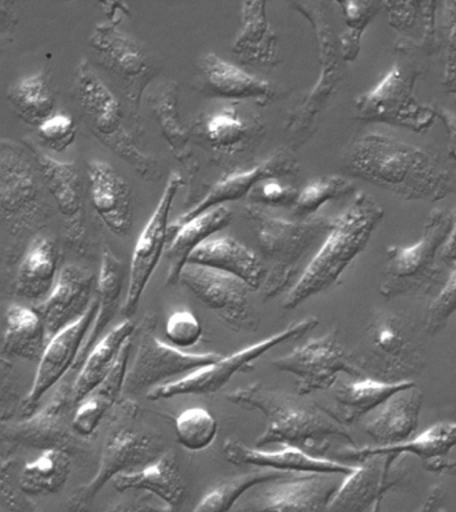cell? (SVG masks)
I'll list each match as a JSON object with an SVG mask.
<instances>
[{
  "label": "cell",
  "instance_id": "1",
  "mask_svg": "<svg viewBox=\"0 0 456 512\" xmlns=\"http://www.w3.org/2000/svg\"><path fill=\"white\" fill-rule=\"evenodd\" d=\"M342 168L407 202L435 203L452 191L450 171L434 152L391 136L364 134L348 144Z\"/></svg>",
  "mask_w": 456,
  "mask_h": 512
},
{
  "label": "cell",
  "instance_id": "2",
  "mask_svg": "<svg viewBox=\"0 0 456 512\" xmlns=\"http://www.w3.org/2000/svg\"><path fill=\"white\" fill-rule=\"evenodd\" d=\"M231 403L260 411L266 416V430L256 439L255 447L280 444L311 454L326 451L332 440H340L356 447L350 431L330 410L318 406L306 396L270 390L262 383L236 388L226 396Z\"/></svg>",
  "mask_w": 456,
  "mask_h": 512
},
{
  "label": "cell",
  "instance_id": "3",
  "mask_svg": "<svg viewBox=\"0 0 456 512\" xmlns=\"http://www.w3.org/2000/svg\"><path fill=\"white\" fill-rule=\"evenodd\" d=\"M383 216L384 210L374 196L364 192L356 195L347 210L332 219L331 230L287 292L282 303L284 310H294L311 296L334 286L356 256L367 247Z\"/></svg>",
  "mask_w": 456,
  "mask_h": 512
},
{
  "label": "cell",
  "instance_id": "4",
  "mask_svg": "<svg viewBox=\"0 0 456 512\" xmlns=\"http://www.w3.org/2000/svg\"><path fill=\"white\" fill-rule=\"evenodd\" d=\"M244 216L250 220L262 248L267 274L260 294L267 302L291 290L299 279L303 260L331 230L332 219L319 215L291 222L248 203Z\"/></svg>",
  "mask_w": 456,
  "mask_h": 512
},
{
  "label": "cell",
  "instance_id": "5",
  "mask_svg": "<svg viewBox=\"0 0 456 512\" xmlns=\"http://www.w3.org/2000/svg\"><path fill=\"white\" fill-rule=\"evenodd\" d=\"M140 408L131 398L114 407L94 478L68 498L70 512H87L102 488L116 476L138 470L163 454V438L139 422Z\"/></svg>",
  "mask_w": 456,
  "mask_h": 512
},
{
  "label": "cell",
  "instance_id": "6",
  "mask_svg": "<svg viewBox=\"0 0 456 512\" xmlns=\"http://www.w3.org/2000/svg\"><path fill=\"white\" fill-rule=\"evenodd\" d=\"M423 74L424 67L415 48L399 39L390 71L370 91L356 96L355 118L364 123L406 128L418 134L430 130L438 119V112L415 96L416 84Z\"/></svg>",
  "mask_w": 456,
  "mask_h": 512
},
{
  "label": "cell",
  "instance_id": "7",
  "mask_svg": "<svg viewBox=\"0 0 456 512\" xmlns=\"http://www.w3.org/2000/svg\"><path fill=\"white\" fill-rule=\"evenodd\" d=\"M75 82L79 106L96 138L134 167L140 178L158 182L162 178L159 160L140 150L132 139L118 98L87 59L80 60L76 67Z\"/></svg>",
  "mask_w": 456,
  "mask_h": 512
},
{
  "label": "cell",
  "instance_id": "8",
  "mask_svg": "<svg viewBox=\"0 0 456 512\" xmlns=\"http://www.w3.org/2000/svg\"><path fill=\"white\" fill-rule=\"evenodd\" d=\"M452 215L432 210L424 222L422 235L412 246H390L379 292L388 300L399 296L426 294L438 282V256L450 235Z\"/></svg>",
  "mask_w": 456,
  "mask_h": 512
},
{
  "label": "cell",
  "instance_id": "9",
  "mask_svg": "<svg viewBox=\"0 0 456 512\" xmlns=\"http://www.w3.org/2000/svg\"><path fill=\"white\" fill-rule=\"evenodd\" d=\"M360 366L371 372L368 378L382 382L414 380L426 367V352L415 324L398 312L376 311L367 327Z\"/></svg>",
  "mask_w": 456,
  "mask_h": 512
},
{
  "label": "cell",
  "instance_id": "10",
  "mask_svg": "<svg viewBox=\"0 0 456 512\" xmlns=\"http://www.w3.org/2000/svg\"><path fill=\"white\" fill-rule=\"evenodd\" d=\"M39 175L27 148L14 140L0 139V211L11 224L12 235L30 231L47 218L43 178Z\"/></svg>",
  "mask_w": 456,
  "mask_h": 512
},
{
  "label": "cell",
  "instance_id": "11",
  "mask_svg": "<svg viewBox=\"0 0 456 512\" xmlns=\"http://www.w3.org/2000/svg\"><path fill=\"white\" fill-rule=\"evenodd\" d=\"M294 7L314 28L319 47L320 75L310 94L296 110L288 114L286 131L290 140L302 144L314 131L316 120L327 104L338 94L343 79L340 51L336 46L334 28L323 3L296 2Z\"/></svg>",
  "mask_w": 456,
  "mask_h": 512
},
{
  "label": "cell",
  "instance_id": "12",
  "mask_svg": "<svg viewBox=\"0 0 456 512\" xmlns=\"http://www.w3.org/2000/svg\"><path fill=\"white\" fill-rule=\"evenodd\" d=\"M158 318L154 312L144 315L140 326L138 350L124 380L123 394L130 396L143 390L162 386L176 376L184 378L191 372L223 358L218 352H186L162 342L156 336ZM179 378V379H180Z\"/></svg>",
  "mask_w": 456,
  "mask_h": 512
},
{
  "label": "cell",
  "instance_id": "13",
  "mask_svg": "<svg viewBox=\"0 0 456 512\" xmlns=\"http://www.w3.org/2000/svg\"><path fill=\"white\" fill-rule=\"evenodd\" d=\"M319 324L316 316H308L283 331L268 336L260 342L244 347L234 354L220 358L218 362L199 368L184 378L172 380L147 391L150 400L171 399L182 395H212L222 390L239 372H247L254 368V362L272 348L306 335Z\"/></svg>",
  "mask_w": 456,
  "mask_h": 512
},
{
  "label": "cell",
  "instance_id": "14",
  "mask_svg": "<svg viewBox=\"0 0 456 512\" xmlns=\"http://www.w3.org/2000/svg\"><path fill=\"white\" fill-rule=\"evenodd\" d=\"M179 284L187 287L203 306L236 332H255L260 319L251 302V288L238 276L215 268L187 263L179 275Z\"/></svg>",
  "mask_w": 456,
  "mask_h": 512
},
{
  "label": "cell",
  "instance_id": "15",
  "mask_svg": "<svg viewBox=\"0 0 456 512\" xmlns=\"http://www.w3.org/2000/svg\"><path fill=\"white\" fill-rule=\"evenodd\" d=\"M272 366L295 376L296 394L300 396L334 387L340 374L351 378L364 376L354 356L339 342L336 330L308 340L290 354L272 360Z\"/></svg>",
  "mask_w": 456,
  "mask_h": 512
},
{
  "label": "cell",
  "instance_id": "16",
  "mask_svg": "<svg viewBox=\"0 0 456 512\" xmlns=\"http://www.w3.org/2000/svg\"><path fill=\"white\" fill-rule=\"evenodd\" d=\"M334 475L292 474L259 484L231 512H326L339 482Z\"/></svg>",
  "mask_w": 456,
  "mask_h": 512
},
{
  "label": "cell",
  "instance_id": "17",
  "mask_svg": "<svg viewBox=\"0 0 456 512\" xmlns=\"http://www.w3.org/2000/svg\"><path fill=\"white\" fill-rule=\"evenodd\" d=\"M184 186L183 176L179 172H171L158 206L152 212L150 220L139 235L138 242L132 252L130 276H128L127 295L120 311L124 318H131L138 310L140 299L150 282L152 274L162 259L168 244V219L172 203Z\"/></svg>",
  "mask_w": 456,
  "mask_h": 512
},
{
  "label": "cell",
  "instance_id": "18",
  "mask_svg": "<svg viewBox=\"0 0 456 512\" xmlns=\"http://www.w3.org/2000/svg\"><path fill=\"white\" fill-rule=\"evenodd\" d=\"M23 144L38 166L44 186L55 199L56 207L62 215L68 246L78 254L86 255L88 230L84 214L83 184L78 167L74 162H62L52 158L28 139H24Z\"/></svg>",
  "mask_w": 456,
  "mask_h": 512
},
{
  "label": "cell",
  "instance_id": "19",
  "mask_svg": "<svg viewBox=\"0 0 456 512\" xmlns=\"http://www.w3.org/2000/svg\"><path fill=\"white\" fill-rule=\"evenodd\" d=\"M118 23H100L88 43L94 48L107 70L119 80L124 95L138 116L140 100L154 78L150 56L143 47L118 28Z\"/></svg>",
  "mask_w": 456,
  "mask_h": 512
},
{
  "label": "cell",
  "instance_id": "20",
  "mask_svg": "<svg viewBox=\"0 0 456 512\" xmlns=\"http://www.w3.org/2000/svg\"><path fill=\"white\" fill-rule=\"evenodd\" d=\"M98 308V299H92L90 307L76 322L63 328L48 340L42 358L39 360L31 390L20 403V414L24 419L30 418L38 411L40 400L44 395L58 386L64 375L72 370L80 348L94 324Z\"/></svg>",
  "mask_w": 456,
  "mask_h": 512
},
{
  "label": "cell",
  "instance_id": "21",
  "mask_svg": "<svg viewBox=\"0 0 456 512\" xmlns=\"http://www.w3.org/2000/svg\"><path fill=\"white\" fill-rule=\"evenodd\" d=\"M300 164L291 148L279 147L274 154L244 171H234L216 182L194 207L184 211L168 226V235L211 208L246 198L258 184L298 175Z\"/></svg>",
  "mask_w": 456,
  "mask_h": 512
},
{
  "label": "cell",
  "instance_id": "22",
  "mask_svg": "<svg viewBox=\"0 0 456 512\" xmlns=\"http://www.w3.org/2000/svg\"><path fill=\"white\" fill-rule=\"evenodd\" d=\"M395 460V456L387 455L359 463L340 482L326 512H379L384 496L406 474L404 462L395 464Z\"/></svg>",
  "mask_w": 456,
  "mask_h": 512
},
{
  "label": "cell",
  "instance_id": "23",
  "mask_svg": "<svg viewBox=\"0 0 456 512\" xmlns=\"http://www.w3.org/2000/svg\"><path fill=\"white\" fill-rule=\"evenodd\" d=\"M74 406L72 384H59L46 406L22 422L4 424L0 436L8 443H19L39 450L66 448L71 440L70 412Z\"/></svg>",
  "mask_w": 456,
  "mask_h": 512
},
{
  "label": "cell",
  "instance_id": "24",
  "mask_svg": "<svg viewBox=\"0 0 456 512\" xmlns=\"http://www.w3.org/2000/svg\"><path fill=\"white\" fill-rule=\"evenodd\" d=\"M456 447V422H439L427 428L422 434L412 436L406 442L394 446L352 447L339 452V458L362 463L378 456L414 455L423 463L427 471L446 474L454 471L456 463L450 459Z\"/></svg>",
  "mask_w": 456,
  "mask_h": 512
},
{
  "label": "cell",
  "instance_id": "25",
  "mask_svg": "<svg viewBox=\"0 0 456 512\" xmlns=\"http://www.w3.org/2000/svg\"><path fill=\"white\" fill-rule=\"evenodd\" d=\"M224 456L235 466H254L268 470L286 472V474H351L354 464L319 458L291 446H282L280 450L268 451L263 448H251L236 439H226L223 443Z\"/></svg>",
  "mask_w": 456,
  "mask_h": 512
},
{
  "label": "cell",
  "instance_id": "26",
  "mask_svg": "<svg viewBox=\"0 0 456 512\" xmlns=\"http://www.w3.org/2000/svg\"><path fill=\"white\" fill-rule=\"evenodd\" d=\"M94 284L95 274L88 268L66 266L59 271L54 288L35 307L46 327L47 338L51 339L87 311Z\"/></svg>",
  "mask_w": 456,
  "mask_h": 512
},
{
  "label": "cell",
  "instance_id": "27",
  "mask_svg": "<svg viewBox=\"0 0 456 512\" xmlns=\"http://www.w3.org/2000/svg\"><path fill=\"white\" fill-rule=\"evenodd\" d=\"M92 206L108 230L127 236L132 228V196L126 179L111 164L91 160L87 164Z\"/></svg>",
  "mask_w": 456,
  "mask_h": 512
},
{
  "label": "cell",
  "instance_id": "28",
  "mask_svg": "<svg viewBox=\"0 0 456 512\" xmlns=\"http://www.w3.org/2000/svg\"><path fill=\"white\" fill-rule=\"evenodd\" d=\"M423 392L412 386L388 399L368 415L363 430L375 440L376 446H394L415 436L419 426Z\"/></svg>",
  "mask_w": 456,
  "mask_h": 512
},
{
  "label": "cell",
  "instance_id": "29",
  "mask_svg": "<svg viewBox=\"0 0 456 512\" xmlns=\"http://www.w3.org/2000/svg\"><path fill=\"white\" fill-rule=\"evenodd\" d=\"M266 2H243L240 27L232 43V54L248 66H276L279 58V36L268 22Z\"/></svg>",
  "mask_w": 456,
  "mask_h": 512
},
{
  "label": "cell",
  "instance_id": "30",
  "mask_svg": "<svg viewBox=\"0 0 456 512\" xmlns=\"http://www.w3.org/2000/svg\"><path fill=\"white\" fill-rule=\"evenodd\" d=\"M112 482L119 492H146L175 511L186 495L179 460L172 451L163 452L158 459L138 470L116 476Z\"/></svg>",
  "mask_w": 456,
  "mask_h": 512
},
{
  "label": "cell",
  "instance_id": "31",
  "mask_svg": "<svg viewBox=\"0 0 456 512\" xmlns=\"http://www.w3.org/2000/svg\"><path fill=\"white\" fill-rule=\"evenodd\" d=\"M198 64L208 90L218 98L254 100L260 106L276 98V90L270 82L248 74L214 52L204 54Z\"/></svg>",
  "mask_w": 456,
  "mask_h": 512
},
{
  "label": "cell",
  "instance_id": "32",
  "mask_svg": "<svg viewBox=\"0 0 456 512\" xmlns=\"http://www.w3.org/2000/svg\"><path fill=\"white\" fill-rule=\"evenodd\" d=\"M188 263L200 264L238 276L252 291H259L266 278L264 262L251 248L232 236L210 238L192 252Z\"/></svg>",
  "mask_w": 456,
  "mask_h": 512
},
{
  "label": "cell",
  "instance_id": "33",
  "mask_svg": "<svg viewBox=\"0 0 456 512\" xmlns=\"http://www.w3.org/2000/svg\"><path fill=\"white\" fill-rule=\"evenodd\" d=\"M126 278V264L112 252L107 243H104L102 254H100L98 282H96V291H98L96 299L99 303L98 314H96L94 324H92L91 330L88 332L82 348H80L78 358H76L71 371L79 370L82 367L87 355L90 354L95 344L103 338L108 324L115 318L116 312L120 308V298H122Z\"/></svg>",
  "mask_w": 456,
  "mask_h": 512
},
{
  "label": "cell",
  "instance_id": "34",
  "mask_svg": "<svg viewBox=\"0 0 456 512\" xmlns=\"http://www.w3.org/2000/svg\"><path fill=\"white\" fill-rule=\"evenodd\" d=\"M232 219H234V212L231 208L219 206L196 216L195 219L168 235V244L164 251V256L168 260L167 287L179 283L180 272L188 263L192 252L216 232L230 226Z\"/></svg>",
  "mask_w": 456,
  "mask_h": 512
},
{
  "label": "cell",
  "instance_id": "35",
  "mask_svg": "<svg viewBox=\"0 0 456 512\" xmlns=\"http://www.w3.org/2000/svg\"><path fill=\"white\" fill-rule=\"evenodd\" d=\"M58 244L44 235L35 236L20 262L15 278V294L24 300L38 302L47 298L59 275Z\"/></svg>",
  "mask_w": 456,
  "mask_h": 512
},
{
  "label": "cell",
  "instance_id": "36",
  "mask_svg": "<svg viewBox=\"0 0 456 512\" xmlns=\"http://www.w3.org/2000/svg\"><path fill=\"white\" fill-rule=\"evenodd\" d=\"M131 350L132 339L128 340L126 346L123 347L114 368L107 375V378L76 407L75 414L72 415V431L76 435L82 436V438H90L98 430L104 416L118 404L120 395L123 394Z\"/></svg>",
  "mask_w": 456,
  "mask_h": 512
},
{
  "label": "cell",
  "instance_id": "37",
  "mask_svg": "<svg viewBox=\"0 0 456 512\" xmlns=\"http://www.w3.org/2000/svg\"><path fill=\"white\" fill-rule=\"evenodd\" d=\"M439 6L438 2H382L388 23L400 40L427 56L436 54L440 48L436 24Z\"/></svg>",
  "mask_w": 456,
  "mask_h": 512
},
{
  "label": "cell",
  "instance_id": "38",
  "mask_svg": "<svg viewBox=\"0 0 456 512\" xmlns=\"http://www.w3.org/2000/svg\"><path fill=\"white\" fill-rule=\"evenodd\" d=\"M135 332L136 324L131 319H126L95 344L72 383V400L75 406L107 378L123 347L128 340L134 338Z\"/></svg>",
  "mask_w": 456,
  "mask_h": 512
},
{
  "label": "cell",
  "instance_id": "39",
  "mask_svg": "<svg viewBox=\"0 0 456 512\" xmlns=\"http://www.w3.org/2000/svg\"><path fill=\"white\" fill-rule=\"evenodd\" d=\"M178 96V83L168 80V82L156 84L148 94L147 100L154 111L164 138L170 144L172 154L188 172V182H190L188 192H190L192 183L198 176L199 166L188 146L190 136L179 122Z\"/></svg>",
  "mask_w": 456,
  "mask_h": 512
},
{
  "label": "cell",
  "instance_id": "40",
  "mask_svg": "<svg viewBox=\"0 0 456 512\" xmlns=\"http://www.w3.org/2000/svg\"><path fill=\"white\" fill-rule=\"evenodd\" d=\"M412 386H415V380L387 383L368 376L342 382L336 386L334 392L338 419L343 424L358 422L378 410L392 396Z\"/></svg>",
  "mask_w": 456,
  "mask_h": 512
},
{
  "label": "cell",
  "instance_id": "41",
  "mask_svg": "<svg viewBox=\"0 0 456 512\" xmlns=\"http://www.w3.org/2000/svg\"><path fill=\"white\" fill-rule=\"evenodd\" d=\"M46 338V327L35 308L22 304H11L7 308L4 355L39 362L47 346Z\"/></svg>",
  "mask_w": 456,
  "mask_h": 512
},
{
  "label": "cell",
  "instance_id": "42",
  "mask_svg": "<svg viewBox=\"0 0 456 512\" xmlns=\"http://www.w3.org/2000/svg\"><path fill=\"white\" fill-rule=\"evenodd\" d=\"M7 100L12 111L24 123L39 127L54 115L55 92L52 90L50 76L40 71L24 76L12 84L7 91Z\"/></svg>",
  "mask_w": 456,
  "mask_h": 512
},
{
  "label": "cell",
  "instance_id": "43",
  "mask_svg": "<svg viewBox=\"0 0 456 512\" xmlns=\"http://www.w3.org/2000/svg\"><path fill=\"white\" fill-rule=\"evenodd\" d=\"M71 455L66 448H47L38 458L23 467L20 490L30 496L56 494L71 474Z\"/></svg>",
  "mask_w": 456,
  "mask_h": 512
},
{
  "label": "cell",
  "instance_id": "44",
  "mask_svg": "<svg viewBox=\"0 0 456 512\" xmlns=\"http://www.w3.org/2000/svg\"><path fill=\"white\" fill-rule=\"evenodd\" d=\"M259 132L248 120L239 115L235 107L222 108L208 115L202 122V135L216 151L244 150Z\"/></svg>",
  "mask_w": 456,
  "mask_h": 512
},
{
  "label": "cell",
  "instance_id": "45",
  "mask_svg": "<svg viewBox=\"0 0 456 512\" xmlns=\"http://www.w3.org/2000/svg\"><path fill=\"white\" fill-rule=\"evenodd\" d=\"M287 475L290 474L266 470L247 472V474L223 479L202 496L192 512H231L235 504L251 488Z\"/></svg>",
  "mask_w": 456,
  "mask_h": 512
},
{
  "label": "cell",
  "instance_id": "46",
  "mask_svg": "<svg viewBox=\"0 0 456 512\" xmlns=\"http://www.w3.org/2000/svg\"><path fill=\"white\" fill-rule=\"evenodd\" d=\"M344 16L347 30L339 35L340 58L343 62L354 63L362 51L364 31L375 16L383 10L378 2H336Z\"/></svg>",
  "mask_w": 456,
  "mask_h": 512
},
{
  "label": "cell",
  "instance_id": "47",
  "mask_svg": "<svg viewBox=\"0 0 456 512\" xmlns=\"http://www.w3.org/2000/svg\"><path fill=\"white\" fill-rule=\"evenodd\" d=\"M176 440L188 451H203L210 447L218 435V422L203 407H191L175 420Z\"/></svg>",
  "mask_w": 456,
  "mask_h": 512
},
{
  "label": "cell",
  "instance_id": "48",
  "mask_svg": "<svg viewBox=\"0 0 456 512\" xmlns=\"http://www.w3.org/2000/svg\"><path fill=\"white\" fill-rule=\"evenodd\" d=\"M355 190V184L344 176H323V178L312 180L302 191H299L298 199H296L292 210L299 218H311L324 204L331 200L344 198Z\"/></svg>",
  "mask_w": 456,
  "mask_h": 512
},
{
  "label": "cell",
  "instance_id": "49",
  "mask_svg": "<svg viewBox=\"0 0 456 512\" xmlns=\"http://www.w3.org/2000/svg\"><path fill=\"white\" fill-rule=\"evenodd\" d=\"M439 7V42L446 52L442 86L448 94L456 95V2H443Z\"/></svg>",
  "mask_w": 456,
  "mask_h": 512
},
{
  "label": "cell",
  "instance_id": "50",
  "mask_svg": "<svg viewBox=\"0 0 456 512\" xmlns=\"http://www.w3.org/2000/svg\"><path fill=\"white\" fill-rule=\"evenodd\" d=\"M456 312V263L444 283L442 290L432 300L427 310L426 331L428 335L439 334Z\"/></svg>",
  "mask_w": 456,
  "mask_h": 512
},
{
  "label": "cell",
  "instance_id": "51",
  "mask_svg": "<svg viewBox=\"0 0 456 512\" xmlns=\"http://www.w3.org/2000/svg\"><path fill=\"white\" fill-rule=\"evenodd\" d=\"M166 339L178 350L196 346L203 336V327L198 316L188 310L174 312L166 323Z\"/></svg>",
  "mask_w": 456,
  "mask_h": 512
},
{
  "label": "cell",
  "instance_id": "52",
  "mask_svg": "<svg viewBox=\"0 0 456 512\" xmlns=\"http://www.w3.org/2000/svg\"><path fill=\"white\" fill-rule=\"evenodd\" d=\"M38 136L50 150L63 152L75 143L76 124L70 115L58 112L40 124Z\"/></svg>",
  "mask_w": 456,
  "mask_h": 512
},
{
  "label": "cell",
  "instance_id": "53",
  "mask_svg": "<svg viewBox=\"0 0 456 512\" xmlns=\"http://www.w3.org/2000/svg\"><path fill=\"white\" fill-rule=\"evenodd\" d=\"M298 195L299 191L294 187L284 186L279 180H266L250 192L247 203L263 208L294 207Z\"/></svg>",
  "mask_w": 456,
  "mask_h": 512
},
{
  "label": "cell",
  "instance_id": "54",
  "mask_svg": "<svg viewBox=\"0 0 456 512\" xmlns=\"http://www.w3.org/2000/svg\"><path fill=\"white\" fill-rule=\"evenodd\" d=\"M14 459L0 448V510L3 512H34L35 506L28 504L12 482Z\"/></svg>",
  "mask_w": 456,
  "mask_h": 512
},
{
  "label": "cell",
  "instance_id": "55",
  "mask_svg": "<svg viewBox=\"0 0 456 512\" xmlns=\"http://www.w3.org/2000/svg\"><path fill=\"white\" fill-rule=\"evenodd\" d=\"M18 375L7 355H0V419L11 418L16 407H20Z\"/></svg>",
  "mask_w": 456,
  "mask_h": 512
},
{
  "label": "cell",
  "instance_id": "56",
  "mask_svg": "<svg viewBox=\"0 0 456 512\" xmlns=\"http://www.w3.org/2000/svg\"><path fill=\"white\" fill-rule=\"evenodd\" d=\"M104 512H175V510L160 500L156 502L154 496L143 492L142 495L128 496V498L112 504Z\"/></svg>",
  "mask_w": 456,
  "mask_h": 512
},
{
  "label": "cell",
  "instance_id": "57",
  "mask_svg": "<svg viewBox=\"0 0 456 512\" xmlns=\"http://www.w3.org/2000/svg\"><path fill=\"white\" fill-rule=\"evenodd\" d=\"M436 112H438V119L443 123L444 130L447 132L448 155H450L456 171V114L447 108H436Z\"/></svg>",
  "mask_w": 456,
  "mask_h": 512
},
{
  "label": "cell",
  "instance_id": "58",
  "mask_svg": "<svg viewBox=\"0 0 456 512\" xmlns=\"http://www.w3.org/2000/svg\"><path fill=\"white\" fill-rule=\"evenodd\" d=\"M19 19L14 2L0 0V39L7 38L18 26Z\"/></svg>",
  "mask_w": 456,
  "mask_h": 512
},
{
  "label": "cell",
  "instance_id": "59",
  "mask_svg": "<svg viewBox=\"0 0 456 512\" xmlns=\"http://www.w3.org/2000/svg\"><path fill=\"white\" fill-rule=\"evenodd\" d=\"M444 488L439 486V484H435L430 488L426 498L423 499V502L419 504V507L416 508L414 512H436L440 508V504H442L444 499Z\"/></svg>",
  "mask_w": 456,
  "mask_h": 512
},
{
  "label": "cell",
  "instance_id": "60",
  "mask_svg": "<svg viewBox=\"0 0 456 512\" xmlns=\"http://www.w3.org/2000/svg\"><path fill=\"white\" fill-rule=\"evenodd\" d=\"M440 256H442L444 262L456 263V211L455 214L452 215L450 235H448L446 243H444L442 251H440Z\"/></svg>",
  "mask_w": 456,
  "mask_h": 512
},
{
  "label": "cell",
  "instance_id": "61",
  "mask_svg": "<svg viewBox=\"0 0 456 512\" xmlns=\"http://www.w3.org/2000/svg\"><path fill=\"white\" fill-rule=\"evenodd\" d=\"M436 512H448L447 510H444V508L440 507L438 511Z\"/></svg>",
  "mask_w": 456,
  "mask_h": 512
},
{
  "label": "cell",
  "instance_id": "62",
  "mask_svg": "<svg viewBox=\"0 0 456 512\" xmlns=\"http://www.w3.org/2000/svg\"><path fill=\"white\" fill-rule=\"evenodd\" d=\"M34 512H42V511H40L38 507H35Z\"/></svg>",
  "mask_w": 456,
  "mask_h": 512
},
{
  "label": "cell",
  "instance_id": "63",
  "mask_svg": "<svg viewBox=\"0 0 456 512\" xmlns=\"http://www.w3.org/2000/svg\"><path fill=\"white\" fill-rule=\"evenodd\" d=\"M455 102H456V95H455Z\"/></svg>",
  "mask_w": 456,
  "mask_h": 512
}]
</instances>
